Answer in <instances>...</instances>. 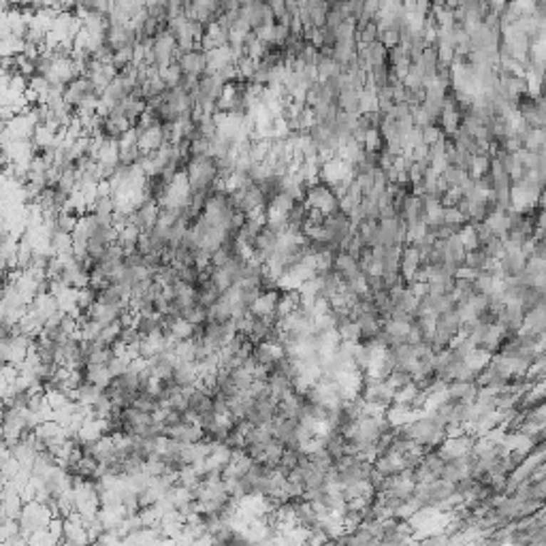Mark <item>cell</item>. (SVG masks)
<instances>
[{
    "mask_svg": "<svg viewBox=\"0 0 546 546\" xmlns=\"http://www.w3.org/2000/svg\"><path fill=\"white\" fill-rule=\"evenodd\" d=\"M160 79H163L169 88H177V86H180V81L184 79V71L180 68V64H177V62H173L171 66H167V68H163V71H160Z\"/></svg>",
    "mask_w": 546,
    "mask_h": 546,
    "instance_id": "277c9868",
    "label": "cell"
},
{
    "mask_svg": "<svg viewBox=\"0 0 546 546\" xmlns=\"http://www.w3.org/2000/svg\"><path fill=\"white\" fill-rule=\"evenodd\" d=\"M92 98H101V94H98V90H96V86L92 83L90 77H79V79H75L73 83L66 86L64 103L68 107H73L75 111Z\"/></svg>",
    "mask_w": 546,
    "mask_h": 546,
    "instance_id": "6da1fadb",
    "label": "cell"
},
{
    "mask_svg": "<svg viewBox=\"0 0 546 546\" xmlns=\"http://www.w3.org/2000/svg\"><path fill=\"white\" fill-rule=\"evenodd\" d=\"M177 64L184 71V75L195 77V79H203L207 75V49L197 47L192 51L180 53L177 56Z\"/></svg>",
    "mask_w": 546,
    "mask_h": 546,
    "instance_id": "7a4b0ae2",
    "label": "cell"
},
{
    "mask_svg": "<svg viewBox=\"0 0 546 546\" xmlns=\"http://www.w3.org/2000/svg\"><path fill=\"white\" fill-rule=\"evenodd\" d=\"M167 143L165 139V133H163V126H154V128H148L141 133V139H139V145L145 154H154L158 152L163 145Z\"/></svg>",
    "mask_w": 546,
    "mask_h": 546,
    "instance_id": "3957f363",
    "label": "cell"
}]
</instances>
